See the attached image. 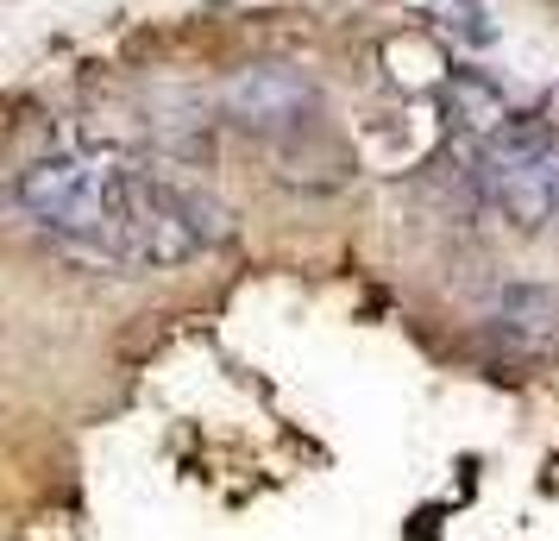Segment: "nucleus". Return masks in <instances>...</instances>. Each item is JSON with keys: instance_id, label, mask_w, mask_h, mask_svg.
I'll use <instances>...</instances> for the list:
<instances>
[{"instance_id": "nucleus-5", "label": "nucleus", "mask_w": 559, "mask_h": 541, "mask_svg": "<svg viewBox=\"0 0 559 541\" xmlns=\"http://www.w3.org/2000/svg\"><path fill=\"white\" fill-rule=\"evenodd\" d=\"M440 107H447V127L472 145H490L497 132H509L515 120V102L503 95V82L490 70H472V63H453L447 82H440Z\"/></svg>"}, {"instance_id": "nucleus-6", "label": "nucleus", "mask_w": 559, "mask_h": 541, "mask_svg": "<svg viewBox=\"0 0 559 541\" xmlns=\"http://www.w3.org/2000/svg\"><path fill=\"white\" fill-rule=\"evenodd\" d=\"M490 328H497L503 346L528 353V360L554 353L559 346V290L554 284H509L490 303Z\"/></svg>"}, {"instance_id": "nucleus-7", "label": "nucleus", "mask_w": 559, "mask_h": 541, "mask_svg": "<svg viewBox=\"0 0 559 541\" xmlns=\"http://www.w3.org/2000/svg\"><path fill=\"white\" fill-rule=\"evenodd\" d=\"M157 189H164V202L177 208V221L195 239H202V252H214V246H233V214L221 196H207L202 183L189 177H170V170H157Z\"/></svg>"}, {"instance_id": "nucleus-4", "label": "nucleus", "mask_w": 559, "mask_h": 541, "mask_svg": "<svg viewBox=\"0 0 559 541\" xmlns=\"http://www.w3.org/2000/svg\"><path fill=\"white\" fill-rule=\"evenodd\" d=\"M120 252H127L132 264H152V271H164V264H182V258L202 252V239H195V233L177 221V208L164 202L157 170H139V183H132L127 221H120Z\"/></svg>"}, {"instance_id": "nucleus-2", "label": "nucleus", "mask_w": 559, "mask_h": 541, "mask_svg": "<svg viewBox=\"0 0 559 541\" xmlns=\"http://www.w3.org/2000/svg\"><path fill=\"white\" fill-rule=\"evenodd\" d=\"M478 196L509 227L540 233L559 221V127L540 114H515L509 132H497L490 145H478Z\"/></svg>"}, {"instance_id": "nucleus-1", "label": "nucleus", "mask_w": 559, "mask_h": 541, "mask_svg": "<svg viewBox=\"0 0 559 541\" xmlns=\"http://www.w3.org/2000/svg\"><path fill=\"white\" fill-rule=\"evenodd\" d=\"M132 183H139V170L120 152H45L13 177V202L57 246H76V239H114L120 246Z\"/></svg>"}, {"instance_id": "nucleus-3", "label": "nucleus", "mask_w": 559, "mask_h": 541, "mask_svg": "<svg viewBox=\"0 0 559 541\" xmlns=\"http://www.w3.org/2000/svg\"><path fill=\"white\" fill-rule=\"evenodd\" d=\"M221 114L252 139H283L321 114V82L296 63H246L221 82Z\"/></svg>"}]
</instances>
